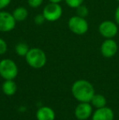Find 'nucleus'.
<instances>
[{
  "label": "nucleus",
  "instance_id": "obj_21",
  "mask_svg": "<svg viewBox=\"0 0 119 120\" xmlns=\"http://www.w3.org/2000/svg\"><path fill=\"white\" fill-rule=\"evenodd\" d=\"M11 0H0V11L5 9L11 3Z\"/></svg>",
  "mask_w": 119,
  "mask_h": 120
},
{
  "label": "nucleus",
  "instance_id": "obj_4",
  "mask_svg": "<svg viewBox=\"0 0 119 120\" xmlns=\"http://www.w3.org/2000/svg\"><path fill=\"white\" fill-rule=\"evenodd\" d=\"M69 30L76 35H84L89 30V24L86 18L78 16H73L68 21Z\"/></svg>",
  "mask_w": 119,
  "mask_h": 120
},
{
  "label": "nucleus",
  "instance_id": "obj_14",
  "mask_svg": "<svg viewBox=\"0 0 119 120\" xmlns=\"http://www.w3.org/2000/svg\"><path fill=\"white\" fill-rule=\"evenodd\" d=\"M90 103L95 109H100V108L106 106L107 100L105 96H103L102 94H95Z\"/></svg>",
  "mask_w": 119,
  "mask_h": 120
},
{
  "label": "nucleus",
  "instance_id": "obj_13",
  "mask_svg": "<svg viewBox=\"0 0 119 120\" xmlns=\"http://www.w3.org/2000/svg\"><path fill=\"white\" fill-rule=\"evenodd\" d=\"M12 16L16 21V22H22L27 19L29 12L25 7H17L12 11Z\"/></svg>",
  "mask_w": 119,
  "mask_h": 120
},
{
  "label": "nucleus",
  "instance_id": "obj_18",
  "mask_svg": "<svg viewBox=\"0 0 119 120\" xmlns=\"http://www.w3.org/2000/svg\"><path fill=\"white\" fill-rule=\"evenodd\" d=\"M28 5L32 8H38L43 3V0H27Z\"/></svg>",
  "mask_w": 119,
  "mask_h": 120
},
{
  "label": "nucleus",
  "instance_id": "obj_9",
  "mask_svg": "<svg viewBox=\"0 0 119 120\" xmlns=\"http://www.w3.org/2000/svg\"><path fill=\"white\" fill-rule=\"evenodd\" d=\"M93 106L90 102H80L74 109V115L78 120H87L93 114Z\"/></svg>",
  "mask_w": 119,
  "mask_h": 120
},
{
  "label": "nucleus",
  "instance_id": "obj_6",
  "mask_svg": "<svg viewBox=\"0 0 119 120\" xmlns=\"http://www.w3.org/2000/svg\"><path fill=\"white\" fill-rule=\"evenodd\" d=\"M98 30L105 38H114L118 33V25L115 21L106 20L99 25Z\"/></svg>",
  "mask_w": 119,
  "mask_h": 120
},
{
  "label": "nucleus",
  "instance_id": "obj_22",
  "mask_svg": "<svg viewBox=\"0 0 119 120\" xmlns=\"http://www.w3.org/2000/svg\"><path fill=\"white\" fill-rule=\"evenodd\" d=\"M114 21L119 25V5L117 7L116 10H115L114 12Z\"/></svg>",
  "mask_w": 119,
  "mask_h": 120
},
{
  "label": "nucleus",
  "instance_id": "obj_24",
  "mask_svg": "<svg viewBox=\"0 0 119 120\" xmlns=\"http://www.w3.org/2000/svg\"><path fill=\"white\" fill-rule=\"evenodd\" d=\"M116 1H117V2H118V3H119V0H116Z\"/></svg>",
  "mask_w": 119,
  "mask_h": 120
},
{
  "label": "nucleus",
  "instance_id": "obj_20",
  "mask_svg": "<svg viewBox=\"0 0 119 120\" xmlns=\"http://www.w3.org/2000/svg\"><path fill=\"white\" fill-rule=\"evenodd\" d=\"M45 21H46V19H45V17L43 16V13H42V14L37 15V16L34 17V23L37 25H43V23L45 22Z\"/></svg>",
  "mask_w": 119,
  "mask_h": 120
},
{
  "label": "nucleus",
  "instance_id": "obj_10",
  "mask_svg": "<svg viewBox=\"0 0 119 120\" xmlns=\"http://www.w3.org/2000/svg\"><path fill=\"white\" fill-rule=\"evenodd\" d=\"M92 120H113L114 113L109 107H105L96 109L91 115Z\"/></svg>",
  "mask_w": 119,
  "mask_h": 120
},
{
  "label": "nucleus",
  "instance_id": "obj_15",
  "mask_svg": "<svg viewBox=\"0 0 119 120\" xmlns=\"http://www.w3.org/2000/svg\"><path fill=\"white\" fill-rule=\"evenodd\" d=\"M29 48L28 46L27 43H23V42H21V43H17L15 47V52H16V55L20 56H25L27 55L28 52L29 51Z\"/></svg>",
  "mask_w": 119,
  "mask_h": 120
},
{
  "label": "nucleus",
  "instance_id": "obj_1",
  "mask_svg": "<svg viewBox=\"0 0 119 120\" xmlns=\"http://www.w3.org/2000/svg\"><path fill=\"white\" fill-rule=\"evenodd\" d=\"M71 92L73 97L79 102H90L95 94L93 85L85 79L75 81L72 85Z\"/></svg>",
  "mask_w": 119,
  "mask_h": 120
},
{
  "label": "nucleus",
  "instance_id": "obj_2",
  "mask_svg": "<svg viewBox=\"0 0 119 120\" xmlns=\"http://www.w3.org/2000/svg\"><path fill=\"white\" fill-rule=\"evenodd\" d=\"M25 60L30 67L33 69H41L47 63V55L45 52L38 48H30L25 56Z\"/></svg>",
  "mask_w": 119,
  "mask_h": 120
},
{
  "label": "nucleus",
  "instance_id": "obj_3",
  "mask_svg": "<svg viewBox=\"0 0 119 120\" xmlns=\"http://www.w3.org/2000/svg\"><path fill=\"white\" fill-rule=\"evenodd\" d=\"M18 75V67L14 60L3 59L0 61V76L4 80H14Z\"/></svg>",
  "mask_w": 119,
  "mask_h": 120
},
{
  "label": "nucleus",
  "instance_id": "obj_11",
  "mask_svg": "<svg viewBox=\"0 0 119 120\" xmlns=\"http://www.w3.org/2000/svg\"><path fill=\"white\" fill-rule=\"evenodd\" d=\"M37 120H55V111L49 106L40 107L36 112Z\"/></svg>",
  "mask_w": 119,
  "mask_h": 120
},
{
  "label": "nucleus",
  "instance_id": "obj_19",
  "mask_svg": "<svg viewBox=\"0 0 119 120\" xmlns=\"http://www.w3.org/2000/svg\"><path fill=\"white\" fill-rule=\"evenodd\" d=\"M7 51V44L6 41L0 38V55L5 54Z\"/></svg>",
  "mask_w": 119,
  "mask_h": 120
},
{
  "label": "nucleus",
  "instance_id": "obj_16",
  "mask_svg": "<svg viewBox=\"0 0 119 120\" xmlns=\"http://www.w3.org/2000/svg\"><path fill=\"white\" fill-rule=\"evenodd\" d=\"M76 14L78 16L86 18L88 16V14H89V10H88L87 7L82 4L81 6L78 7L76 8Z\"/></svg>",
  "mask_w": 119,
  "mask_h": 120
},
{
  "label": "nucleus",
  "instance_id": "obj_8",
  "mask_svg": "<svg viewBox=\"0 0 119 120\" xmlns=\"http://www.w3.org/2000/svg\"><path fill=\"white\" fill-rule=\"evenodd\" d=\"M118 45L113 38H105L100 45V53L105 58H112L117 54Z\"/></svg>",
  "mask_w": 119,
  "mask_h": 120
},
{
  "label": "nucleus",
  "instance_id": "obj_17",
  "mask_svg": "<svg viewBox=\"0 0 119 120\" xmlns=\"http://www.w3.org/2000/svg\"><path fill=\"white\" fill-rule=\"evenodd\" d=\"M83 1L84 0H65L67 6L71 8H74V9L83 4Z\"/></svg>",
  "mask_w": 119,
  "mask_h": 120
},
{
  "label": "nucleus",
  "instance_id": "obj_12",
  "mask_svg": "<svg viewBox=\"0 0 119 120\" xmlns=\"http://www.w3.org/2000/svg\"><path fill=\"white\" fill-rule=\"evenodd\" d=\"M2 91L6 96H13L17 91V85L13 79L5 80L2 85Z\"/></svg>",
  "mask_w": 119,
  "mask_h": 120
},
{
  "label": "nucleus",
  "instance_id": "obj_23",
  "mask_svg": "<svg viewBox=\"0 0 119 120\" xmlns=\"http://www.w3.org/2000/svg\"><path fill=\"white\" fill-rule=\"evenodd\" d=\"M50 3H61L63 0H48Z\"/></svg>",
  "mask_w": 119,
  "mask_h": 120
},
{
  "label": "nucleus",
  "instance_id": "obj_5",
  "mask_svg": "<svg viewBox=\"0 0 119 120\" xmlns=\"http://www.w3.org/2000/svg\"><path fill=\"white\" fill-rule=\"evenodd\" d=\"M43 15L47 21L49 22H55L58 21L62 16L63 9L60 3H49L45 6L43 10Z\"/></svg>",
  "mask_w": 119,
  "mask_h": 120
},
{
  "label": "nucleus",
  "instance_id": "obj_7",
  "mask_svg": "<svg viewBox=\"0 0 119 120\" xmlns=\"http://www.w3.org/2000/svg\"><path fill=\"white\" fill-rule=\"evenodd\" d=\"M16 21L13 17L12 13L6 11H0V32L7 33L13 30L16 27Z\"/></svg>",
  "mask_w": 119,
  "mask_h": 120
}]
</instances>
